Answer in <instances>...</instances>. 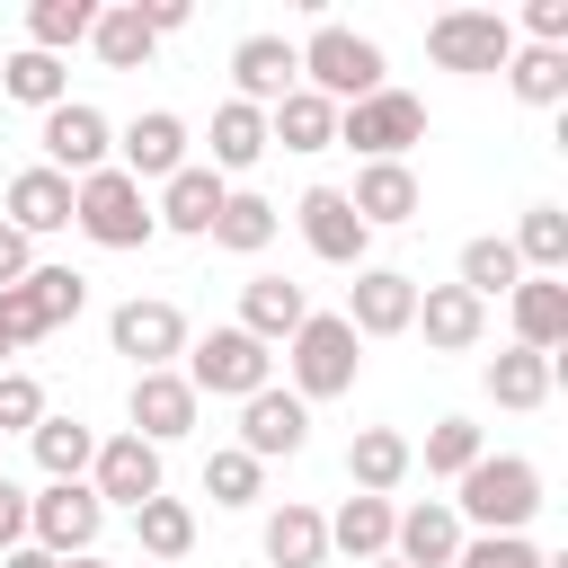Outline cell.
Returning a JSON list of instances; mask_svg holds the SVG:
<instances>
[{"instance_id":"1","label":"cell","mask_w":568,"mask_h":568,"mask_svg":"<svg viewBox=\"0 0 568 568\" xmlns=\"http://www.w3.org/2000/svg\"><path fill=\"white\" fill-rule=\"evenodd\" d=\"M453 488L462 497H444V506L462 524H479V532H524L541 515V462H524V453H479Z\"/></svg>"},{"instance_id":"2","label":"cell","mask_w":568,"mask_h":568,"mask_svg":"<svg viewBox=\"0 0 568 568\" xmlns=\"http://www.w3.org/2000/svg\"><path fill=\"white\" fill-rule=\"evenodd\" d=\"M293 53H302V89H311V98H328V106H355V98H373V89H382V44H373V36H355V27H337V18H320Z\"/></svg>"},{"instance_id":"3","label":"cell","mask_w":568,"mask_h":568,"mask_svg":"<svg viewBox=\"0 0 568 568\" xmlns=\"http://www.w3.org/2000/svg\"><path fill=\"white\" fill-rule=\"evenodd\" d=\"M284 364H293V399H346L355 373H364V337L337 320V311H311L293 337H284Z\"/></svg>"},{"instance_id":"4","label":"cell","mask_w":568,"mask_h":568,"mask_svg":"<svg viewBox=\"0 0 568 568\" xmlns=\"http://www.w3.org/2000/svg\"><path fill=\"white\" fill-rule=\"evenodd\" d=\"M71 231H80V240H98V248H142L160 222H151V195L106 160L98 178H80V186H71Z\"/></svg>"},{"instance_id":"5","label":"cell","mask_w":568,"mask_h":568,"mask_svg":"<svg viewBox=\"0 0 568 568\" xmlns=\"http://www.w3.org/2000/svg\"><path fill=\"white\" fill-rule=\"evenodd\" d=\"M275 382V346H257L248 328H204L186 337V390L195 399H248Z\"/></svg>"},{"instance_id":"6","label":"cell","mask_w":568,"mask_h":568,"mask_svg":"<svg viewBox=\"0 0 568 568\" xmlns=\"http://www.w3.org/2000/svg\"><path fill=\"white\" fill-rule=\"evenodd\" d=\"M426 53H435V71L488 80L515 53V18L506 9H444V18H426Z\"/></svg>"},{"instance_id":"7","label":"cell","mask_w":568,"mask_h":568,"mask_svg":"<svg viewBox=\"0 0 568 568\" xmlns=\"http://www.w3.org/2000/svg\"><path fill=\"white\" fill-rule=\"evenodd\" d=\"M337 142L364 151V160H408V142H426V98H408V89L382 80L373 98L337 106Z\"/></svg>"},{"instance_id":"8","label":"cell","mask_w":568,"mask_h":568,"mask_svg":"<svg viewBox=\"0 0 568 568\" xmlns=\"http://www.w3.org/2000/svg\"><path fill=\"white\" fill-rule=\"evenodd\" d=\"M98 532H106V506H98L89 479H44V488L27 497V541H36V550L80 559V550H98Z\"/></svg>"},{"instance_id":"9","label":"cell","mask_w":568,"mask_h":568,"mask_svg":"<svg viewBox=\"0 0 568 568\" xmlns=\"http://www.w3.org/2000/svg\"><path fill=\"white\" fill-rule=\"evenodd\" d=\"M80 302H89V275H71V266H27V284L0 293V337H9V346H36V337H53L62 320H80Z\"/></svg>"},{"instance_id":"10","label":"cell","mask_w":568,"mask_h":568,"mask_svg":"<svg viewBox=\"0 0 568 568\" xmlns=\"http://www.w3.org/2000/svg\"><path fill=\"white\" fill-rule=\"evenodd\" d=\"M106 346H115V355H133V373H169V364L186 355V311H178V302H160V293H151V302L133 293V302H115V311H106Z\"/></svg>"},{"instance_id":"11","label":"cell","mask_w":568,"mask_h":568,"mask_svg":"<svg viewBox=\"0 0 568 568\" xmlns=\"http://www.w3.org/2000/svg\"><path fill=\"white\" fill-rule=\"evenodd\" d=\"M36 142H44V169L80 186V178H98V169H106V151H115V124H106L89 98H62V106L36 124Z\"/></svg>"},{"instance_id":"12","label":"cell","mask_w":568,"mask_h":568,"mask_svg":"<svg viewBox=\"0 0 568 568\" xmlns=\"http://www.w3.org/2000/svg\"><path fill=\"white\" fill-rule=\"evenodd\" d=\"M115 169H124L133 186H169V178L186 169V115H169V106L133 115V124L115 133Z\"/></svg>"},{"instance_id":"13","label":"cell","mask_w":568,"mask_h":568,"mask_svg":"<svg viewBox=\"0 0 568 568\" xmlns=\"http://www.w3.org/2000/svg\"><path fill=\"white\" fill-rule=\"evenodd\" d=\"M293 222H302V240H311V257H320V266H364V248H373V231L355 222L346 186H302Z\"/></svg>"},{"instance_id":"14","label":"cell","mask_w":568,"mask_h":568,"mask_svg":"<svg viewBox=\"0 0 568 568\" xmlns=\"http://www.w3.org/2000/svg\"><path fill=\"white\" fill-rule=\"evenodd\" d=\"M337 320H346L355 337H399V328L417 320V275H399V266H355Z\"/></svg>"},{"instance_id":"15","label":"cell","mask_w":568,"mask_h":568,"mask_svg":"<svg viewBox=\"0 0 568 568\" xmlns=\"http://www.w3.org/2000/svg\"><path fill=\"white\" fill-rule=\"evenodd\" d=\"M195 390H186V373L169 364V373H133V390H124V435H142V444H178V435H195Z\"/></svg>"},{"instance_id":"16","label":"cell","mask_w":568,"mask_h":568,"mask_svg":"<svg viewBox=\"0 0 568 568\" xmlns=\"http://www.w3.org/2000/svg\"><path fill=\"white\" fill-rule=\"evenodd\" d=\"M231 80H240V106H275V98H293L302 89V53H293V36H240L231 44Z\"/></svg>"},{"instance_id":"17","label":"cell","mask_w":568,"mask_h":568,"mask_svg":"<svg viewBox=\"0 0 568 568\" xmlns=\"http://www.w3.org/2000/svg\"><path fill=\"white\" fill-rule=\"evenodd\" d=\"M346 204H355V222H364V231H399V222H417L426 186H417V169H408V160H364V169H355V186H346Z\"/></svg>"},{"instance_id":"18","label":"cell","mask_w":568,"mask_h":568,"mask_svg":"<svg viewBox=\"0 0 568 568\" xmlns=\"http://www.w3.org/2000/svg\"><path fill=\"white\" fill-rule=\"evenodd\" d=\"M302 444H311V408H302L293 390L266 382V390L240 399V453H248V462H275V453H302Z\"/></svg>"},{"instance_id":"19","label":"cell","mask_w":568,"mask_h":568,"mask_svg":"<svg viewBox=\"0 0 568 568\" xmlns=\"http://www.w3.org/2000/svg\"><path fill=\"white\" fill-rule=\"evenodd\" d=\"M89 488H98V506H142V497H160V444H142V435H106L98 444V462H89Z\"/></svg>"},{"instance_id":"20","label":"cell","mask_w":568,"mask_h":568,"mask_svg":"<svg viewBox=\"0 0 568 568\" xmlns=\"http://www.w3.org/2000/svg\"><path fill=\"white\" fill-rule=\"evenodd\" d=\"M408 328H426L435 355H470L488 337V302H470L462 284H417V320Z\"/></svg>"},{"instance_id":"21","label":"cell","mask_w":568,"mask_h":568,"mask_svg":"<svg viewBox=\"0 0 568 568\" xmlns=\"http://www.w3.org/2000/svg\"><path fill=\"white\" fill-rule=\"evenodd\" d=\"M462 541H470V532H462V515H453L444 497L399 506V524H390V559H399V568H453Z\"/></svg>"},{"instance_id":"22","label":"cell","mask_w":568,"mask_h":568,"mask_svg":"<svg viewBox=\"0 0 568 568\" xmlns=\"http://www.w3.org/2000/svg\"><path fill=\"white\" fill-rule=\"evenodd\" d=\"M222 195H231V178H213L204 160H186V169L160 186L151 222H160V231H178V240H204V231H213V213H222Z\"/></svg>"},{"instance_id":"23","label":"cell","mask_w":568,"mask_h":568,"mask_svg":"<svg viewBox=\"0 0 568 568\" xmlns=\"http://www.w3.org/2000/svg\"><path fill=\"white\" fill-rule=\"evenodd\" d=\"M302 320H311V293H302L293 275H248V284H240V320H231V328H248L257 346H284Z\"/></svg>"},{"instance_id":"24","label":"cell","mask_w":568,"mask_h":568,"mask_svg":"<svg viewBox=\"0 0 568 568\" xmlns=\"http://www.w3.org/2000/svg\"><path fill=\"white\" fill-rule=\"evenodd\" d=\"M506 311H515V346H532V355H559L568 346V284L559 275H524L506 293Z\"/></svg>"},{"instance_id":"25","label":"cell","mask_w":568,"mask_h":568,"mask_svg":"<svg viewBox=\"0 0 568 568\" xmlns=\"http://www.w3.org/2000/svg\"><path fill=\"white\" fill-rule=\"evenodd\" d=\"M408 470H417V444H408L399 426H355V444H346V479H355V497H390Z\"/></svg>"},{"instance_id":"26","label":"cell","mask_w":568,"mask_h":568,"mask_svg":"<svg viewBox=\"0 0 568 568\" xmlns=\"http://www.w3.org/2000/svg\"><path fill=\"white\" fill-rule=\"evenodd\" d=\"M0 204H9V231H27V240H44V231H71V178H53L44 160H36V169H18Z\"/></svg>"},{"instance_id":"27","label":"cell","mask_w":568,"mask_h":568,"mask_svg":"<svg viewBox=\"0 0 568 568\" xmlns=\"http://www.w3.org/2000/svg\"><path fill=\"white\" fill-rule=\"evenodd\" d=\"M275 142H266V106H240V98H222L213 106V178H240V169H257Z\"/></svg>"},{"instance_id":"28","label":"cell","mask_w":568,"mask_h":568,"mask_svg":"<svg viewBox=\"0 0 568 568\" xmlns=\"http://www.w3.org/2000/svg\"><path fill=\"white\" fill-rule=\"evenodd\" d=\"M479 382H488V399H497V408H515V417H524V408H541V399H550V382H559V355L506 346V355H488V373H479Z\"/></svg>"},{"instance_id":"29","label":"cell","mask_w":568,"mask_h":568,"mask_svg":"<svg viewBox=\"0 0 568 568\" xmlns=\"http://www.w3.org/2000/svg\"><path fill=\"white\" fill-rule=\"evenodd\" d=\"M133 541H142V559H151V568H178V559L195 550V506H186V497H169V488H160V497H142V506H133Z\"/></svg>"},{"instance_id":"30","label":"cell","mask_w":568,"mask_h":568,"mask_svg":"<svg viewBox=\"0 0 568 568\" xmlns=\"http://www.w3.org/2000/svg\"><path fill=\"white\" fill-rule=\"evenodd\" d=\"M266 559H275V568H328V515L302 506V497H284V506L266 515Z\"/></svg>"},{"instance_id":"31","label":"cell","mask_w":568,"mask_h":568,"mask_svg":"<svg viewBox=\"0 0 568 568\" xmlns=\"http://www.w3.org/2000/svg\"><path fill=\"white\" fill-rule=\"evenodd\" d=\"M390 524H399V506L390 497H346L337 515H328V550H346V559H390Z\"/></svg>"},{"instance_id":"32","label":"cell","mask_w":568,"mask_h":568,"mask_svg":"<svg viewBox=\"0 0 568 568\" xmlns=\"http://www.w3.org/2000/svg\"><path fill=\"white\" fill-rule=\"evenodd\" d=\"M275 222H284V213H275V204H266V195H257V186H231V195H222V213H213V231H204V240H213V248H231V257H257V248H266V240H275Z\"/></svg>"},{"instance_id":"33","label":"cell","mask_w":568,"mask_h":568,"mask_svg":"<svg viewBox=\"0 0 568 568\" xmlns=\"http://www.w3.org/2000/svg\"><path fill=\"white\" fill-rule=\"evenodd\" d=\"M89 44H98V62L106 71H142L151 62V18H142V0H115V9H98V27H89Z\"/></svg>"},{"instance_id":"34","label":"cell","mask_w":568,"mask_h":568,"mask_svg":"<svg viewBox=\"0 0 568 568\" xmlns=\"http://www.w3.org/2000/svg\"><path fill=\"white\" fill-rule=\"evenodd\" d=\"M266 142H284V151H328V142H337V106L311 98V89H293V98L266 106Z\"/></svg>"},{"instance_id":"35","label":"cell","mask_w":568,"mask_h":568,"mask_svg":"<svg viewBox=\"0 0 568 568\" xmlns=\"http://www.w3.org/2000/svg\"><path fill=\"white\" fill-rule=\"evenodd\" d=\"M27 444H36V470H44V479H89V462H98V435H89L80 417H53V408L36 417Z\"/></svg>"},{"instance_id":"36","label":"cell","mask_w":568,"mask_h":568,"mask_svg":"<svg viewBox=\"0 0 568 568\" xmlns=\"http://www.w3.org/2000/svg\"><path fill=\"white\" fill-rule=\"evenodd\" d=\"M89 27H98V0H27V53H71V44H89Z\"/></svg>"},{"instance_id":"37","label":"cell","mask_w":568,"mask_h":568,"mask_svg":"<svg viewBox=\"0 0 568 568\" xmlns=\"http://www.w3.org/2000/svg\"><path fill=\"white\" fill-rule=\"evenodd\" d=\"M0 98H18V106H36V115H53V106L71 98V71H62L53 53H27V44H18V53L0 62Z\"/></svg>"},{"instance_id":"38","label":"cell","mask_w":568,"mask_h":568,"mask_svg":"<svg viewBox=\"0 0 568 568\" xmlns=\"http://www.w3.org/2000/svg\"><path fill=\"white\" fill-rule=\"evenodd\" d=\"M506 248L524 257V275H568V213L559 204H524V222H515Z\"/></svg>"},{"instance_id":"39","label":"cell","mask_w":568,"mask_h":568,"mask_svg":"<svg viewBox=\"0 0 568 568\" xmlns=\"http://www.w3.org/2000/svg\"><path fill=\"white\" fill-rule=\"evenodd\" d=\"M506 89H515L524 106H559V98H568V53H559V44H515V53H506Z\"/></svg>"},{"instance_id":"40","label":"cell","mask_w":568,"mask_h":568,"mask_svg":"<svg viewBox=\"0 0 568 568\" xmlns=\"http://www.w3.org/2000/svg\"><path fill=\"white\" fill-rule=\"evenodd\" d=\"M515 284H524V257H515L497 231H488V240H462V293H470V302H497V293H515Z\"/></svg>"},{"instance_id":"41","label":"cell","mask_w":568,"mask_h":568,"mask_svg":"<svg viewBox=\"0 0 568 568\" xmlns=\"http://www.w3.org/2000/svg\"><path fill=\"white\" fill-rule=\"evenodd\" d=\"M204 497H213V506H257V497H266V462H248L240 444H222V453L204 462Z\"/></svg>"},{"instance_id":"42","label":"cell","mask_w":568,"mask_h":568,"mask_svg":"<svg viewBox=\"0 0 568 568\" xmlns=\"http://www.w3.org/2000/svg\"><path fill=\"white\" fill-rule=\"evenodd\" d=\"M479 453H488V444H479L470 417H435V426H426V470H435V479H462Z\"/></svg>"},{"instance_id":"43","label":"cell","mask_w":568,"mask_h":568,"mask_svg":"<svg viewBox=\"0 0 568 568\" xmlns=\"http://www.w3.org/2000/svg\"><path fill=\"white\" fill-rule=\"evenodd\" d=\"M550 550H532L524 532H470L462 550H453V568H541Z\"/></svg>"},{"instance_id":"44","label":"cell","mask_w":568,"mask_h":568,"mask_svg":"<svg viewBox=\"0 0 568 568\" xmlns=\"http://www.w3.org/2000/svg\"><path fill=\"white\" fill-rule=\"evenodd\" d=\"M36 417H44V382L36 373H0V435H36Z\"/></svg>"},{"instance_id":"45","label":"cell","mask_w":568,"mask_h":568,"mask_svg":"<svg viewBox=\"0 0 568 568\" xmlns=\"http://www.w3.org/2000/svg\"><path fill=\"white\" fill-rule=\"evenodd\" d=\"M524 36H532V44H559V53H568V0H524Z\"/></svg>"},{"instance_id":"46","label":"cell","mask_w":568,"mask_h":568,"mask_svg":"<svg viewBox=\"0 0 568 568\" xmlns=\"http://www.w3.org/2000/svg\"><path fill=\"white\" fill-rule=\"evenodd\" d=\"M27 266H36V240L0 222V293H9V284H27Z\"/></svg>"},{"instance_id":"47","label":"cell","mask_w":568,"mask_h":568,"mask_svg":"<svg viewBox=\"0 0 568 568\" xmlns=\"http://www.w3.org/2000/svg\"><path fill=\"white\" fill-rule=\"evenodd\" d=\"M18 541H27V488H18V479H0V559H9Z\"/></svg>"},{"instance_id":"48","label":"cell","mask_w":568,"mask_h":568,"mask_svg":"<svg viewBox=\"0 0 568 568\" xmlns=\"http://www.w3.org/2000/svg\"><path fill=\"white\" fill-rule=\"evenodd\" d=\"M142 18H151V36H178L195 9H186V0H142Z\"/></svg>"},{"instance_id":"49","label":"cell","mask_w":568,"mask_h":568,"mask_svg":"<svg viewBox=\"0 0 568 568\" xmlns=\"http://www.w3.org/2000/svg\"><path fill=\"white\" fill-rule=\"evenodd\" d=\"M0 568H62V559H53V550H36V541H18V550H9Z\"/></svg>"},{"instance_id":"50","label":"cell","mask_w":568,"mask_h":568,"mask_svg":"<svg viewBox=\"0 0 568 568\" xmlns=\"http://www.w3.org/2000/svg\"><path fill=\"white\" fill-rule=\"evenodd\" d=\"M62 568H106V559H98V550H80V559H62Z\"/></svg>"},{"instance_id":"51","label":"cell","mask_w":568,"mask_h":568,"mask_svg":"<svg viewBox=\"0 0 568 568\" xmlns=\"http://www.w3.org/2000/svg\"><path fill=\"white\" fill-rule=\"evenodd\" d=\"M9 355H18V346H9V337H0V373H9Z\"/></svg>"},{"instance_id":"52","label":"cell","mask_w":568,"mask_h":568,"mask_svg":"<svg viewBox=\"0 0 568 568\" xmlns=\"http://www.w3.org/2000/svg\"><path fill=\"white\" fill-rule=\"evenodd\" d=\"M373 568H399V559H373Z\"/></svg>"},{"instance_id":"53","label":"cell","mask_w":568,"mask_h":568,"mask_svg":"<svg viewBox=\"0 0 568 568\" xmlns=\"http://www.w3.org/2000/svg\"><path fill=\"white\" fill-rule=\"evenodd\" d=\"M142 568H151V559H142Z\"/></svg>"}]
</instances>
